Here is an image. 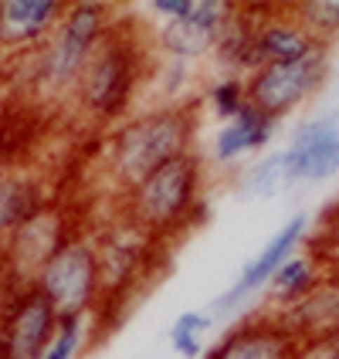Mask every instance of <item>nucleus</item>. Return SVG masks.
Wrapping results in <instances>:
<instances>
[{
  "instance_id": "4be33fe9",
  "label": "nucleus",
  "mask_w": 339,
  "mask_h": 359,
  "mask_svg": "<svg viewBox=\"0 0 339 359\" xmlns=\"http://www.w3.org/2000/svg\"><path fill=\"white\" fill-rule=\"evenodd\" d=\"M194 88H197V65L160 58V55L153 58L149 81H146L149 105H187V102H194Z\"/></svg>"
},
{
  "instance_id": "412c9836",
  "label": "nucleus",
  "mask_w": 339,
  "mask_h": 359,
  "mask_svg": "<svg viewBox=\"0 0 339 359\" xmlns=\"http://www.w3.org/2000/svg\"><path fill=\"white\" fill-rule=\"evenodd\" d=\"M292 180H288V163H285V149H272L258 160L244 163L234 177V190L238 197L261 203V200L279 197L281 190H288Z\"/></svg>"
},
{
  "instance_id": "4468645a",
  "label": "nucleus",
  "mask_w": 339,
  "mask_h": 359,
  "mask_svg": "<svg viewBox=\"0 0 339 359\" xmlns=\"http://www.w3.org/2000/svg\"><path fill=\"white\" fill-rule=\"evenodd\" d=\"M65 0H0V58L18 61L41 48L65 18Z\"/></svg>"
},
{
  "instance_id": "c85d7f7f",
  "label": "nucleus",
  "mask_w": 339,
  "mask_h": 359,
  "mask_svg": "<svg viewBox=\"0 0 339 359\" xmlns=\"http://www.w3.org/2000/svg\"><path fill=\"white\" fill-rule=\"evenodd\" d=\"M7 88H4V79H0V126H4V119H7Z\"/></svg>"
},
{
  "instance_id": "f257e3e1",
  "label": "nucleus",
  "mask_w": 339,
  "mask_h": 359,
  "mask_svg": "<svg viewBox=\"0 0 339 359\" xmlns=\"http://www.w3.org/2000/svg\"><path fill=\"white\" fill-rule=\"evenodd\" d=\"M197 102H187V105L136 109L129 119L102 133L99 163L116 200L129 194L133 187H140L146 177H153L160 166L197 149Z\"/></svg>"
},
{
  "instance_id": "1a4fd4ad",
  "label": "nucleus",
  "mask_w": 339,
  "mask_h": 359,
  "mask_svg": "<svg viewBox=\"0 0 339 359\" xmlns=\"http://www.w3.org/2000/svg\"><path fill=\"white\" fill-rule=\"evenodd\" d=\"M329 75V55L326 48L299 61H281V65H261L258 72H251L248 85V102L272 116L275 122L288 119L292 112H299L305 102L322 88V81Z\"/></svg>"
},
{
  "instance_id": "5701e85b",
  "label": "nucleus",
  "mask_w": 339,
  "mask_h": 359,
  "mask_svg": "<svg viewBox=\"0 0 339 359\" xmlns=\"http://www.w3.org/2000/svg\"><path fill=\"white\" fill-rule=\"evenodd\" d=\"M200 102H204L207 116L218 126H224L248 109V85L241 75H218L200 85Z\"/></svg>"
},
{
  "instance_id": "aec40b11",
  "label": "nucleus",
  "mask_w": 339,
  "mask_h": 359,
  "mask_svg": "<svg viewBox=\"0 0 339 359\" xmlns=\"http://www.w3.org/2000/svg\"><path fill=\"white\" fill-rule=\"evenodd\" d=\"M319 281H322V261L316 258L309 248L299 251V255H292V258L275 271L272 285L265 288V299H268V305H272L268 312L281 316V312L295 309V305H299Z\"/></svg>"
},
{
  "instance_id": "9d476101",
  "label": "nucleus",
  "mask_w": 339,
  "mask_h": 359,
  "mask_svg": "<svg viewBox=\"0 0 339 359\" xmlns=\"http://www.w3.org/2000/svg\"><path fill=\"white\" fill-rule=\"evenodd\" d=\"M55 325L58 312L34 285H0V336L11 359H41Z\"/></svg>"
},
{
  "instance_id": "ddd939ff",
  "label": "nucleus",
  "mask_w": 339,
  "mask_h": 359,
  "mask_svg": "<svg viewBox=\"0 0 339 359\" xmlns=\"http://www.w3.org/2000/svg\"><path fill=\"white\" fill-rule=\"evenodd\" d=\"M285 149L288 180L295 183H322L339 173V112H326L316 119H302Z\"/></svg>"
},
{
  "instance_id": "6ab92c4d",
  "label": "nucleus",
  "mask_w": 339,
  "mask_h": 359,
  "mask_svg": "<svg viewBox=\"0 0 339 359\" xmlns=\"http://www.w3.org/2000/svg\"><path fill=\"white\" fill-rule=\"evenodd\" d=\"M299 342L339 336V278H322L305 299L279 316Z\"/></svg>"
},
{
  "instance_id": "f8f14e48",
  "label": "nucleus",
  "mask_w": 339,
  "mask_h": 359,
  "mask_svg": "<svg viewBox=\"0 0 339 359\" xmlns=\"http://www.w3.org/2000/svg\"><path fill=\"white\" fill-rule=\"evenodd\" d=\"M299 339L292 329L268 309L248 312L234 319L214 346H207L204 359H295Z\"/></svg>"
},
{
  "instance_id": "393cba45",
  "label": "nucleus",
  "mask_w": 339,
  "mask_h": 359,
  "mask_svg": "<svg viewBox=\"0 0 339 359\" xmlns=\"http://www.w3.org/2000/svg\"><path fill=\"white\" fill-rule=\"evenodd\" d=\"M92 339H99L92 316H58L55 336L41 353V359H79Z\"/></svg>"
},
{
  "instance_id": "f03ea898",
  "label": "nucleus",
  "mask_w": 339,
  "mask_h": 359,
  "mask_svg": "<svg viewBox=\"0 0 339 359\" xmlns=\"http://www.w3.org/2000/svg\"><path fill=\"white\" fill-rule=\"evenodd\" d=\"M153 58L157 55L149 38H140V24L129 14H122L116 27L92 51L68 105L95 133H109L112 126H119L136 112L140 95H146Z\"/></svg>"
},
{
  "instance_id": "f3484780",
  "label": "nucleus",
  "mask_w": 339,
  "mask_h": 359,
  "mask_svg": "<svg viewBox=\"0 0 339 359\" xmlns=\"http://www.w3.org/2000/svg\"><path fill=\"white\" fill-rule=\"evenodd\" d=\"M258 11V58L261 65H281V61H299L322 51V44L305 27L299 24V18L279 7H255Z\"/></svg>"
},
{
  "instance_id": "39448f33",
  "label": "nucleus",
  "mask_w": 339,
  "mask_h": 359,
  "mask_svg": "<svg viewBox=\"0 0 339 359\" xmlns=\"http://www.w3.org/2000/svg\"><path fill=\"white\" fill-rule=\"evenodd\" d=\"M92 238H95L102 285H105V305L95 316V319H102L105 312L129 309L136 292L160 271L170 244L153 238L146 227H140L133 217H126L119 207H112V214L92 227Z\"/></svg>"
},
{
  "instance_id": "a878e982",
  "label": "nucleus",
  "mask_w": 339,
  "mask_h": 359,
  "mask_svg": "<svg viewBox=\"0 0 339 359\" xmlns=\"http://www.w3.org/2000/svg\"><path fill=\"white\" fill-rule=\"evenodd\" d=\"M292 14L322 48L326 41L339 34V0H302V4H292Z\"/></svg>"
},
{
  "instance_id": "a211bd4d",
  "label": "nucleus",
  "mask_w": 339,
  "mask_h": 359,
  "mask_svg": "<svg viewBox=\"0 0 339 359\" xmlns=\"http://www.w3.org/2000/svg\"><path fill=\"white\" fill-rule=\"evenodd\" d=\"M255 34H258V11L251 4H234V14L220 27L214 55H211V61L220 68V75L248 79L251 72H258L261 58Z\"/></svg>"
},
{
  "instance_id": "bb28decb",
  "label": "nucleus",
  "mask_w": 339,
  "mask_h": 359,
  "mask_svg": "<svg viewBox=\"0 0 339 359\" xmlns=\"http://www.w3.org/2000/svg\"><path fill=\"white\" fill-rule=\"evenodd\" d=\"M190 7H194V0H149V4H146V11L160 20V24H166V20H180Z\"/></svg>"
},
{
  "instance_id": "0eeeda50",
  "label": "nucleus",
  "mask_w": 339,
  "mask_h": 359,
  "mask_svg": "<svg viewBox=\"0 0 339 359\" xmlns=\"http://www.w3.org/2000/svg\"><path fill=\"white\" fill-rule=\"evenodd\" d=\"M81 231V220L65 200H48L34 217L4 238V285H34L38 271Z\"/></svg>"
},
{
  "instance_id": "20e7f679",
  "label": "nucleus",
  "mask_w": 339,
  "mask_h": 359,
  "mask_svg": "<svg viewBox=\"0 0 339 359\" xmlns=\"http://www.w3.org/2000/svg\"><path fill=\"white\" fill-rule=\"evenodd\" d=\"M116 207L166 244L194 227H204L211 220L207 156L200 149L183 153L180 160L166 163L153 177H146L140 187L122 194Z\"/></svg>"
},
{
  "instance_id": "c756f323",
  "label": "nucleus",
  "mask_w": 339,
  "mask_h": 359,
  "mask_svg": "<svg viewBox=\"0 0 339 359\" xmlns=\"http://www.w3.org/2000/svg\"><path fill=\"white\" fill-rule=\"evenodd\" d=\"M4 271H7V264H4V241H0V285H4Z\"/></svg>"
},
{
  "instance_id": "2eb2a0df",
  "label": "nucleus",
  "mask_w": 339,
  "mask_h": 359,
  "mask_svg": "<svg viewBox=\"0 0 339 359\" xmlns=\"http://www.w3.org/2000/svg\"><path fill=\"white\" fill-rule=\"evenodd\" d=\"M275 133H279V122L272 116H265V112H258L248 102V109L241 112L238 119L224 122V126L214 129L211 146H207V160L214 166H220V170L244 166V163L265 156V149L272 146Z\"/></svg>"
},
{
  "instance_id": "9b49d317",
  "label": "nucleus",
  "mask_w": 339,
  "mask_h": 359,
  "mask_svg": "<svg viewBox=\"0 0 339 359\" xmlns=\"http://www.w3.org/2000/svg\"><path fill=\"white\" fill-rule=\"evenodd\" d=\"M231 14H234V4L231 0H194V7L180 20L160 24L149 34V44H153V51L160 58H177V61L200 65V61H207L214 55L220 27L227 24Z\"/></svg>"
},
{
  "instance_id": "dca6fc26",
  "label": "nucleus",
  "mask_w": 339,
  "mask_h": 359,
  "mask_svg": "<svg viewBox=\"0 0 339 359\" xmlns=\"http://www.w3.org/2000/svg\"><path fill=\"white\" fill-rule=\"evenodd\" d=\"M55 200L51 180L31 166H0V241Z\"/></svg>"
},
{
  "instance_id": "b1692460",
  "label": "nucleus",
  "mask_w": 339,
  "mask_h": 359,
  "mask_svg": "<svg viewBox=\"0 0 339 359\" xmlns=\"http://www.w3.org/2000/svg\"><path fill=\"white\" fill-rule=\"evenodd\" d=\"M214 329V319L211 312L204 309H187L180 312L170 332H166V342H170V353L180 359H204L207 353V332Z\"/></svg>"
},
{
  "instance_id": "6e6552de",
  "label": "nucleus",
  "mask_w": 339,
  "mask_h": 359,
  "mask_svg": "<svg viewBox=\"0 0 339 359\" xmlns=\"http://www.w3.org/2000/svg\"><path fill=\"white\" fill-rule=\"evenodd\" d=\"M305 238H309V214H305V210H295L272 238L261 244L258 255H251V258L244 261V268L238 271V278L231 281L218 299L207 305L214 325L224 319H234V316H238V319L248 316V305L258 299V295H265V288L272 285L275 271H279L292 255H299Z\"/></svg>"
},
{
  "instance_id": "423d86ee",
  "label": "nucleus",
  "mask_w": 339,
  "mask_h": 359,
  "mask_svg": "<svg viewBox=\"0 0 339 359\" xmlns=\"http://www.w3.org/2000/svg\"><path fill=\"white\" fill-rule=\"evenodd\" d=\"M34 288L48 299L58 316H99L105 305L99 251L92 227H81L75 238L48 261L34 278Z\"/></svg>"
},
{
  "instance_id": "cd10ccee",
  "label": "nucleus",
  "mask_w": 339,
  "mask_h": 359,
  "mask_svg": "<svg viewBox=\"0 0 339 359\" xmlns=\"http://www.w3.org/2000/svg\"><path fill=\"white\" fill-rule=\"evenodd\" d=\"M295 359H339V336H333V339L299 342Z\"/></svg>"
},
{
  "instance_id": "7ed1b4c3",
  "label": "nucleus",
  "mask_w": 339,
  "mask_h": 359,
  "mask_svg": "<svg viewBox=\"0 0 339 359\" xmlns=\"http://www.w3.org/2000/svg\"><path fill=\"white\" fill-rule=\"evenodd\" d=\"M122 18L119 7L102 4V0H72L65 7V18L55 27V34L34 48L31 55L18 58L20 68H11L7 75L18 72V92L31 105H65L79 85L85 65L99 41L116 27Z\"/></svg>"
}]
</instances>
